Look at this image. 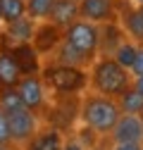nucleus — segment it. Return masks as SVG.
Returning a JSON list of instances; mask_svg holds the SVG:
<instances>
[{"mask_svg":"<svg viewBox=\"0 0 143 150\" xmlns=\"http://www.w3.org/2000/svg\"><path fill=\"white\" fill-rule=\"evenodd\" d=\"M122 117L119 103L112 96H103V93H93L81 103V122L98 136L112 134L117 119Z\"/></svg>","mask_w":143,"mask_h":150,"instance_id":"nucleus-1","label":"nucleus"},{"mask_svg":"<svg viewBox=\"0 0 143 150\" xmlns=\"http://www.w3.org/2000/svg\"><path fill=\"white\" fill-rule=\"evenodd\" d=\"M88 79H91V86L96 88V93L117 98L134 83V74L127 67H122L112 55L110 57L105 55L103 60L93 62V69H91V76Z\"/></svg>","mask_w":143,"mask_h":150,"instance_id":"nucleus-2","label":"nucleus"},{"mask_svg":"<svg viewBox=\"0 0 143 150\" xmlns=\"http://www.w3.org/2000/svg\"><path fill=\"white\" fill-rule=\"evenodd\" d=\"M62 41L74 52H79L81 57H86L88 62H93L96 60V52L100 48V31H98V26L93 22L81 19V17H79L76 22H72L64 29Z\"/></svg>","mask_w":143,"mask_h":150,"instance_id":"nucleus-3","label":"nucleus"},{"mask_svg":"<svg viewBox=\"0 0 143 150\" xmlns=\"http://www.w3.org/2000/svg\"><path fill=\"white\" fill-rule=\"evenodd\" d=\"M45 81L52 91L69 96V93H79L88 83V74L81 67H72V64H55L45 69Z\"/></svg>","mask_w":143,"mask_h":150,"instance_id":"nucleus-4","label":"nucleus"},{"mask_svg":"<svg viewBox=\"0 0 143 150\" xmlns=\"http://www.w3.org/2000/svg\"><path fill=\"white\" fill-rule=\"evenodd\" d=\"M10 136L12 143H29L36 134H38V122H36L33 110L22 107V110H14L10 112Z\"/></svg>","mask_w":143,"mask_h":150,"instance_id":"nucleus-5","label":"nucleus"},{"mask_svg":"<svg viewBox=\"0 0 143 150\" xmlns=\"http://www.w3.org/2000/svg\"><path fill=\"white\" fill-rule=\"evenodd\" d=\"M112 141L115 143H134V145H143V122L138 115H124L117 119L115 129H112Z\"/></svg>","mask_w":143,"mask_h":150,"instance_id":"nucleus-6","label":"nucleus"},{"mask_svg":"<svg viewBox=\"0 0 143 150\" xmlns=\"http://www.w3.org/2000/svg\"><path fill=\"white\" fill-rule=\"evenodd\" d=\"M17 91H19V96L24 100V107H29L33 112L43 107L45 96H43V81L38 79V74H24L19 83H17Z\"/></svg>","mask_w":143,"mask_h":150,"instance_id":"nucleus-7","label":"nucleus"},{"mask_svg":"<svg viewBox=\"0 0 143 150\" xmlns=\"http://www.w3.org/2000/svg\"><path fill=\"white\" fill-rule=\"evenodd\" d=\"M79 17L88 22H110L115 17V0H79Z\"/></svg>","mask_w":143,"mask_h":150,"instance_id":"nucleus-8","label":"nucleus"},{"mask_svg":"<svg viewBox=\"0 0 143 150\" xmlns=\"http://www.w3.org/2000/svg\"><path fill=\"white\" fill-rule=\"evenodd\" d=\"M62 36H64V31L50 22V24L36 26V33H33V41H31V43H33L36 50H38V55H41V52H52V50L60 45Z\"/></svg>","mask_w":143,"mask_h":150,"instance_id":"nucleus-9","label":"nucleus"},{"mask_svg":"<svg viewBox=\"0 0 143 150\" xmlns=\"http://www.w3.org/2000/svg\"><path fill=\"white\" fill-rule=\"evenodd\" d=\"M24 76L19 64H17L14 55L10 50H0V91L5 88H17L19 79Z\"/></svg>","mask_w":143,"mask_h":150,"instance_id":"nucleus-10","label":"nucleus"},{"mask_svg":"<svg viewBox=\"0 0 143 150\" xmlns=\"http://www.w3.org/2000/svg\"><path fill=\"white\" fill-rule=\"evenodd\" d=\"M33 33H36V19L29 14L19 17L7 24V38L12 41V45H19V43H31L33 41Z\"/></svg>","mask_w":143,"mask_h":150,"instance_id":"nucleus-11","label":"nucleus"},{"mask_svg":"<svg viewBox=\"0 0 143 150\" xmlns=\"http://www.w3.org/2000/svg\"><path fill=\"white\" fill-rule=\"evenodd\" d=\"M79 19V0H55V7L50 12V22L62 31Z\"/></svg>","mask_w":143,"mask_h":150,"instance_id":"nucleus-12","label":"nucleus"},{"mask_svg":"<svg viewBox=\"0 0 143 150\" xmlns=\"http://www.w3.org/2000/svg\"><path fill=\"white\" fill-rule=\"evenodd\" d=\"M10 52L14 55V60H17V64H19L22 74H38V50L33 48V43L10 45Z\"/></svg>","mask_w":143,"mask_h":150,"instance_id":"nucleus-13","label":"nucleus"},{"mask_svg":"<svg viewBox=\"0 0 143 150\" xmlns=\"http://www.w3.org/2000/svg\"><path fill=\"white\" fill-rule=\"evenodd\" d=\"M26 145H29V150H62L64 141H62V136H60V131L48 129V131L36 134Z\"/></svg>","mask_w":143,"mask_h":150,"instance_id":"nucleus-14","label":"nucleus"},{"mask_svg":"<svg viewBox=\"0 0 143 150\" xmlns=\"http://www.w3.org/2000/svg\"><path fill=\"white\" fill-rule=\"evenodd\" d=\"M122 26L136 43H143V10L141 7H131V10L124 12Z\"/></svg>","mask_w":143,"mask_h":150,"instance_id":"nucleus-15","label":"nucleus"},{"mask_svg":"<svg viewBox=\"0 0 143 150\" xmlns=\"http://www.w3.org/2000/svg\"><path fill=\"white\" fill-rule=\"evenodd\" d=\"M117 103H119V110L124 115H138L143 110V93L131 83L122 96H117Z\"/></svg>","mask_w":143,"mask_h":150,"instance_id":"nucleus-16","label":"nucleus"},{"mask_svg":"<svg viewBox=\"0 0 143 150\" xmlns=\"http://www.w3.org/2000/svg\"><path fill=\"white\" fill-rule=\"evenodd\" d=\"M0 10H3V22L10 24L26 14V0H0Z\"/></svg>","mask_w":143,"mask_h":150,"instance_id":"nucleus-17","label":"nucleus"},{"mask_svg":"<svg viewBox=\"0 0 143 150\" xmlns=\"http://www.w3.org/2000/svg\"><path fill=\"white\" fill-rule=\"evenodd\" d=\"M136 50H138V43H129V41H122L117 48H115V52H112V57L122 64V67H127L129 71H131V64H134V60H136Z\"/></svg>","mask_w":143,"mask_h":150,"instance_id":"nucleus-18","label":"nucleus"},{"mask_svg":"<svg viewBox=\"0 0 143 150\" xmlns=\"http://www.w3.org/2000/svg\"><path fill=\"white\" fill-rule=\"evenodd\" d=\"M52 7H55V0H26V14L33 19H48Z\"/></svg>","mask_w":143,"mask_h":150,"instance_id":"nucleus-19","label":"nucleus"},{"mask_svg":"<svg viewBox=\"0 0 143 150\" xmlns=\"http://www.w3.org/2000/svg\"><path fill=\"white\" fill-rule=\"evenodd\" d=\"M0 107H3L7 115L14 110H22L24 107V100L19 96V91L17 88H5V91H0Z\"/></svg>","mask_w":143,"mask_h":150,"instance_id":"nucleus-20","label":"nucleus"},{"mask_svg":"<svg viewBox=\"0 0 143 150\" xmlns=\"http://www.w3.org/2000/svg\"><path fill=\"white\" fill-rule=\"evenodd\" d=\"M12 136H10V117L7 112L0 107V145H10Z\"/></svg>","mask_w":143,"mask_h":150,"instance_id":"nucleus-21","label":"nucleus"},{"mask_svg":"<svg viewBox=\"0 0 143 150\" xmlns=\"http://www.w3.org/2000/svg\"><path fill=\"white\" fill-rule=\"evenodd\" d=\"M131 74H134V76H141V74H143V43H138L136 60H134V64H131Z\"/></svg>","mask_w":143,"mask_h":150,"instance_id":"nucleus-22","label":"nucleus"},{"mask_svg":"<svg viewBox=\"0 0 143 150\" xmlns=\"http://www.w3.org/2000/svg\"><path fill=\"white\" fill-rule=\"evenodd\" d=\"M62 150H86V148H84L81 141H74V138H72V141H67V143L62 145Z\"/></svg>","mask_w":143,"mask_h":150,"instance_id":"nucleus-23","label":"nucleus"},{"mask_svg":"<svg viewBox=\"0 0 143 150\" xmlns=\"http://www.w3.org/2000/svg\"><path fill=\"white\" fill-rule=\"evenodd\" d=\"M112 150H143V145H134V143H115Z\"/></svg>","mask_w":143,"mask_h":150,"instance_id":"nucleus-24","label":"nucleus"},{"mask_svg":"<svg viewBox=\"0 0 143 150\" xmlns=\"http://www.w3.org/2000/svg\"><path fill=\"white\" fill-rule=\"evenodd\" d=\"M134 86H136V88L143 93V74H141V76H134Z\"/></svg>","mask_w":143,"mask_h":150,"instance_id":"nucleus-25","label":"nucleus"},{"mask_svg":"<svg viewBox=\"0 0 143 150\" xmlns=\"http://www.w3.org/2000/svg\"><path fill=\"white\" fill-rule=\"evenodd\" d=\"M0 150H14V148H12V143H10V145H0Z\"/></svg>","mask_w":143,"mask_h":150,"instance_id":"nucleus-26","label":"nucleus"},{"mask_svg":"<svg viewBox=\"0 0 143 150\" xmlns=\"http://www.w3.org/2000/svg\"><path fill=\"white\" fill-rule=\"evenodd\" d=\"M138 117H141V122H143V110H141V112H138Z\"/></svg>","mask_w":143,"mask_h":150,"instance_id":"nucleus-27","label":"nucleus"},{"mask_svg":"<svg viewBox=\"0 0 143 150\" xmlns=\"http://www.w3.org/2000/svg\"><path fill=\"white\" fill-rule=\"evenodd\" d=\"M0 22H3V10H0Z\"/></svg>","mask_w":143,"mask_h":150,"instance_id":"nucleus-28","label":"nucleus"},{"mask_svg":"<svg viewBox=\"0 0 143 150\" xmlns=\"http://www.w3.org/2000/svg\"><path fill=\"white\" fill-rule=\"evenodd\" d=\"M136 3H138V5H141V3H143V0H136Z\"/></svg>","mask_w":143,"mask_h":150,"instance_id":"nucleus-29","label":"nucleus"},{"mask_svg":"<svg viewBox=\"0 0 143 150\" xmlns=\"http://www.w3.org/2000/svg\"><path fill=\"white\" fill-rule=\"evenodd\" d=\"M141 10H143V3H141Z\"/></svg>","mask_w":143,"mask_h":150,"instance_id":"nucleus-30","label":"nucleus"},{"mask_svg":"<svg viewBox=\"0 0 143 150\" xmlns=\"http://www.w3.org/2000/svg\"><path fill=\"white\" fill-rule=\"evenodd\" d=\"M96 150H100V148H96Z\"/></svg>","mask_w":143,"mask_h":150,"instance_id":"nucleus-31","label":"nucleus"},{"mask_svg":"<svg viewBox=\"0 0 143 150\" xmlns=\"http://www.w3.org/2000/svg\"><path fill=\"white\" fill-rule=\"evenodd\" d=\"M0 50H3V48H0Z\"/></svg>","mask_w":143,"mask_h":150,"instance_id":"nucleus-32","label":"nucleus"}]
</instances>
